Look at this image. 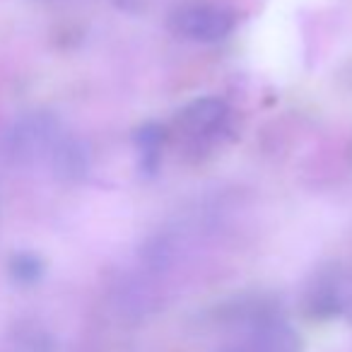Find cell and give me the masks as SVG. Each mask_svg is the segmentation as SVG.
I'll return each instance as SVG.
<instances>
[{"label": "cell", "mask_w": 352, "mask_h": 352, "mask_svg": "<svg viewBox=\"0 0 352 352\" xmlns=\"http://www.w3.org/2000/svg\"><path fill=\"white\" fill-rule=\"evenodd\" d=\"M232 111L220 97H201L179 111V133L193 145H212L230 131Z\"/></svg>", "instance_id": "7a4b0ae2"}, {"label": "cell", "mask_w": 352, "mask_h": 352, "mask_svg": "<svg viewBox=\"0 0 352 352\" xmlns=\"http://www.w3.org/2000/svg\"><path fill=\"white\" fill-rule=\"evenodd\" d=\"M135 147L140 157V169L147 176H152L160 169L162 162V147H164V128L160 123H145L135 133Z\"/></svg>", "instance_id": "5b68a950"}, {"label": "cell", "mask_w": 352, "mask_h": 352, "mask_svg": "<svg viewBox=\"0 0 352 352\" xmlns=\"http://www.w3.org/2000/svg\"><path fill=\"white\" fill-rule=\"evenodd\" d=\"M236 17L217 3H182L169 12V30L193 44H220L234 32Z\"/></svg>", "instance_id": "6da1fadb"}, {"label": "cell", "mask_w": 352, "mask_h": 352, "mask_svg": "<svg viewBox=\"0 0 352 352\" xmlns=\"http://www.w3.org/2000/svg\"><path fill=\"white\" fill-rule=\"evenodd\" d=\"M246 352H304V340L280 316L265 318L249 331Z\"/></svg>", "instance_id": "277c9868"}, {"label": "cell", "mask_w": 352, "mask_h": 352, "mask_svg": "<svg viewBox=\"0 0 352 352\" xmlns=\"http://www.w3.org/2000/svg\"><path fill=\"white\" fill-rule=\"evenodd\" d=\"M350 285L345 275L338 268H323L309 283L304 292V309L311 318L328 321L336 318L338 314H345L347 297H350Z\"/></svg>", "instance_id": "3957f363"}, {"label": "cell", "mask_w": 352, "mask_h": 352, "mask_svg": "<svg viewBox=\"0 0 352 352\" xmlns=\"http://www.w3.org/2000/svg\"><path fill=\"white\" fill-rule=\"evenodd\" d=\"M212 352H246V347L244 345H222V347H217V350H212Z\"/></svg>", "instance_id": "8992f818"}, {"label": "cell", "mask_w": 352, "mask_h": 352, "mask_svg": "<svg viewBox=\"0 0 352 352\" xmlns=\"http://www.w3.org/2000/svg\"><path fill=\"white\" fill-rule=\"evenodd\" d=\"M345 314H347V318L352 321V289H350V297H347V307H345Z\"/></svg>", "instance_id": "52a82bcc"}]
</instances>
